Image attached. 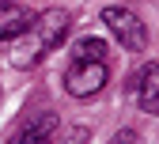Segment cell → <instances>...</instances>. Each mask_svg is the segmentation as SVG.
Masks as SVG:
<instances>
[{
	"label": "cell",
	"mask_w": 159,
	"mask_h": 144,
	"mask_svg": "<svg viewBox=\"0 0 159 144\" xmlns=\"http://www.w3.org/2000/svg\"><path fill=\"white\" fill-rule=\"evenodd\" d=\"M68 23H72V15L65 8H49L42 15H34V23L23 30V34H15L11 38V49H8V61L15 68H34L38 61H42L53 46H61V38L68 34Z\"/></svg>",
	"instance_id": "6da1fadb"
},
{
	"label": "cell",
	"mask_w": 159,
	"mask_h": 144,
	"mask_svg": "<svg viewBox=\"0 0 159 144\" xmlns=\"http://www.w3.org/2000/svg\"><path fill=\"white\" fill-rule=\"evenodd\" d=\"M102 23H106V30L117 38V42H121V49H129V53L148 49V27H144V19L133 15L129 8L110 4V8L102 12Z\"/></svg>",
	"instance_id": "7a4b0ae2"
},
{
	"label": "cell",
	"mask_w": 159,
	"mask_h": 144,
	"mask_svg": "<svg viewBox=\"0 0 159 144\" xmlns=\"http://www.w3.org/2000/svg\"><path fill=\"white\" fill-rule=\"evenodd\" d=\"M106 80H110L106 61H72L65 72V91L72 99H91L106 87Z\"/></svg>",
	"instance_id": "3957f363"
},
{
	"label": "cell",
	"mask_w": 159,
	"mask_h": 144,
	"mask_svg": "<svg viewBox=\"0 0 159 144\" xmlns=\"http://www.w3.org/2000/svg\"><path fill=\"white\" fill-rule=\"evenodd\" d=\"M133 91L144 114H159V65H148L133 76Z\"/></svg>",
	"instance_id": "277c9868"
},
{
	"label": "cell",
	"mask_w": 159,
	"mask_h": 144,
	"mask_svg": "<svg viewBox=\"0 0 159 144\" xmlns=\"http://www.w3.org/2000/svg\"><path fill=\"white\" fill-rule=\"evenodd\" d=\"M57 129H61L57 114H38V118H34V121H30V125H27L23 133H19L11 144H49Z\"/></svg>",
	"instance_id": "5b68a950"
},
{
	"label": "cell",
	"mask_w": 159,
	"mask_h": 144,
	"mask_svg": "<svg viewBox=\"0 0 159 144\" xmlns=\"http://www.w3.org/2000/svg\"><path fill=\"white\" fill-rule=\"evenodd\" d=\"M106 42L102 38H80L72 46V61H106Z\"/></svg>",
	"instance_id": "8992f818"
},
{
	"label": "cell",
	"mask_w": 159,
	"mask_h": 144,
	"mask_svg": "<svg viewBox=\"0 0 159 144\" xmlns=\"http://www.w3.org/2000/svg\"><path fill=\"white\" fill-rule=\"evenodd\" d=\"M30 23H34V15H30V12L15 15L11 23H4V27H0V42H11V38H15V34H23V30H27Z\"/></svg>",
	"instance_id": "52a82bcc"
},
{
	"label": "cell",
	"mask_w": 159,
	"mask_h": 144,
	"mask_svg": "<svg viewBox=\"0 0 159 144\" xmlns=\"http://www.w3.org/2000/svg\"><path fill=\"white\" fill-rule=\"evenodd\" d=\"M49 144H87V125H72V129H65L61 137L53 133Z\"/></svg>",
	"instance_id": "ba28073f"
},
{
	"label": "cell",
	"mask_w": 159,
	"mask_h": 144,
	"mask_svg": "<svg viewBox=\"0 0 159 144\" xmlns=\"http://www.w3.org/2000/svg\"><path fill=\"white\" fill-rule=\"evenodd\" d=\"M110 144H136V133H133V129H117V133L110 137Z\"/></svg>",
	"instance_id": "9c48e42d"
},
{
	"label": "cell",
	"mask_w": 159,
	"mask_h": 144,
	"mask_svg": "<svg viewBox=\"0 0 159 144\" xmlns=\"http://www.w3.org/2000/svg\"><path fill=\"white\" fill-rule=\"evenodd\" d=\"M0 4H11V0H0Z\"/></svg>",
	"instance_id": "30bf717a"
}]
</instances>
